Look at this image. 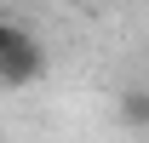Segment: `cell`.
<instances>
[{
	"label": "cell",
	"mask_w": 149,
	"mask_h": 143,
	"mask_svg": "<svg viewBox=\"0 0 149 143\" xmlns=\"http://www.w3.org/2000/svg\"><path fill=\"white\" fill-rule=\"evenodd\" d=\"M40 74H46V46H40L35 35H17L12 52L0 57V86H29Z\"/></svg>",
	"instance_id": "1"
},
{
	"label": "cell",
	"mask_w": 149,
	"mask_h": 143,
	"mask_svg": "<svg viewBox=\"0 0 149 143\" xmlns=\"http://www.w3.org/2000/svg\"><path fill=\"white\" fill-rule=\"evenodd\" d=\"M115 109H120V120H126V126H149V92H143V86H126Z\"/></svg>",
	"instance_id": "2"
},
{
	"label": "cell",
	"mask_w": 149,
	"mask_h": 143,
	"mask_svg": "<svg viewBox=\"0 0 149 143\" xmlns=\"http://www.w3.org/2000/svg\"><path fill=\"white\" fill-rule=\"evenodd\" d=\"M23 35V29H17V23H6V17H0V57H6V52H12V40H17Z\"/></svg>",
	"instance_id": "3"
}]
</instances>
